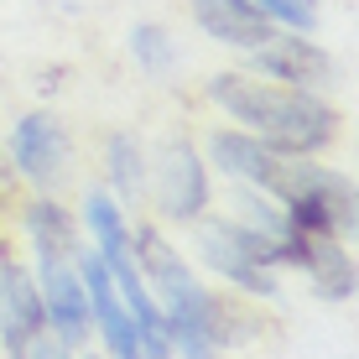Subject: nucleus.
Returning a JSON list of instances; mask_svg holds the SVG:
<instances>
[{"label":"nucleus","instance_id":"obj_1","mask_svg":"<svg viewBox=\"0 0 359 359\" xmlns=\"http://www.w3.org/2000/svg\"><path fill=\"white\" fill-rule=\"evenodd\" d=\"M130 240H135L141 281L162 307L167 344L177 359H224L234 344L255 333V318L240 307V297L208 287L188 266V255L177 250L162 219H130Z\"/></svg>","mask_w":359,"mask_h":359},{"label":"nucleus","instance_id":"obj_2","mask_svg":"<svg viewBox=\"0 0 359 359\" xmlns=\"http://www.w3.org/2000/svg\"><path fill=\"white\" fill-rule=\"evenodd\" d=\"M203 99L229 120V126L261 135L266 146L287 156H323L333 151L344 130V115L328 94L292 89V83H271L250 68H219L203 79Z\"/></svg>","mask_w":359,"mask_h":359},{"label":"nucleus","instance_id":"obj_3","mask_svg":"<svg viewBox=\"0 0 359 359\" xmlns=\"http://www.w3.org/2000/svg\"><path fill=\"white\" fill-rule=\"evenodd\" d=\"M271 198L287 208V219L302 234L354 245V234H359V193H354V177L344 167H328V162H318V156H287L281 182L271 188Z\"/></svg>","mask_w":359,"mask_h":359},{"label":"nucleus","instance_id":"obj_4","mask_svg":"<svg viewBox=\"0 0 359 359\" xmlns=\"http://www.w3.org/2000/svg\"><path fill=\"white\" fill-rule=\"evenodd\" d=\"M146 203L151 214L172 229H188L214 208V172H208L198 141L188 135H167L151 151V177H146Z\"/></svg>","mask_w":359,"mask_h":359},{"label":"nucleus","instance_id":"obj_5","mask_svg":"<svg viewBox=\"0 0 359 359\" xmlns=\"http://www.w3.org/2000/svg\"><path fill=\"white\" fill-rule=\"evenodd\" d=\"M6 167L32 193H63L73 182V135L57 109H27L6 130Z\"/></svg>","mask_w":359,"mask_h":359},{"label":"nucleus","instance_id":"obj_6","mask_svg":"<svg viewBox=\"0 0 359 359\" xmlns=\"http://www.w3.org/2000/svg\"><path fill=\"white\" fill-rule=\"evenodd\" d=\"M79 229H83V245L104 261L109 271V281H115V292L120 297H135V292H146V281H141V266H135V240H130V208L120 203L115 193L104 188V182H89L79 198Z\"/></svg>","mask_w":359,"mask_h":359},{"label":"nucleus","instance_id":"obj_7","mask_svg":"<svg viewBox=\"0 0 359 359\" xmlns=\"http://www.w3.org/2000/svg\"><path fill=\"white\" fill-rule=\"evenodd\" d=\"M245 68L261 73L271 83H292V89H313L323 94L339 83V63L323 42H313V32H292V27H276L261 47L245 53Z\"/></svg>","mask_w":359,"mask_h":359},{"label":"nucleus","instance_id":"obj_8","mask_svg":"<svg viewBox=\"0 0 359 359\" xmlns=\"http://www.w3.org/2000/svg\"><path fill=\"white\" fill-rule=\"evenodd\" d=\"M47 333L36 271L11 240H0V359H27Z\"/></svg>","mask_w":359,"mask_h":359},{"label":"nucleus","instance_id":"obj_9","mask_svg":"<svg viewBox=\"0 0 359 359\" xmlns=\"http://www.w3.org/2000/svg\"><path fill=\"white\" fill-rule=\"evenodd\" d=\"M198 151H203V162L219 182H245V188H266V193L281 182V167H287V151L266 146L261 135L229 126V120L208 130Z\"/></svg>","mask_w":359,"mask_h":359},{"label":"nucleus","instance_id":"obj_10","mask_svg":"<svg viewBox=\"0 0 359 359\" xmlns=\"http://www.w3.org/2000/svg\"><path fill=\"white\" fill-rule=\"evenodd\" d=\"M79 261V255H73ZM73 261H32L36 271V292H42V318L47 333L68 349H89L94 344V318H89V292L79 281Z\"/></svg>","mask_w":359,"mask_h":359},{"label":"nucleus","instance_id":"obj_11","mask_svg":"<svg viewBox=\"0 0 359 359\" xmlns=\"http://www.w3.org/2000/svg\"><path fill=\"white\" fill-rule=\"evenodd\" d=\"M16 229H21V245H27V261H73L83 250L79 214L57 193H32L16 214Z\"/></svg>","mask_w":359,"mask_h":359},{"label":"nucleus","instance_id":"obj_12","mask_svg":"<svg viewBox=\"0 0 359 359\" xmlns=\"http://www.w3.org/2000/svg\"><path fill=\"white\" fill-rule=\"evenodd\" d=\"M188 16H193L198 36H208L214 47H229L240 57L276 32L255 0H188Z\"/></svg>","mask_w":359,"mask_h":359},{"label":"nucleus","instance_id":"obj_13","mask_svg":"<svg viewBox=\"0 0 359 359\" xmlns=\"http://www.w3.org/2000/svg\"><path fill=\"white\" fill-rule=\"evenodd\" d=\"M146 177H151V146L135 130H109L104 135V188L126 208L146 203Z\"/></svg>","mask_w":359,"mask_h":359},{"label":"nucleus","instance_id":"obj_14","mask_svg":"<svg viewBox=\"0 0 359 359\" xmlns=\"http://www.w3.org/2000/svg\"><path fill=\"white\" fill-rule=\"evenodd\" d=\"M297 276H307L318 302H354V292H359V266H354V250L344 240H313V250H307Z\"/></svg>","mask_w":359,"mask_h":359},{"label":"nucleus","instance_id":"obj_15","mask_svg":"<svg viewBox=\"0 0 359 359\" xmlns=\"http://www.w3.org/2000/svg\"><path fill=\"white\" fill-rule=\"evenodd\" d=\"M214 208H224L229 219H240L245 229L266 234V240H287L297 229L287 219V208H281L266 188H245V182H224V203H214Z\"/></svg>","mask_w":359,"mask_h":359},{"label":"nucleus","instance_id":"obj_16","mask_svg":"<svg viewBox=\"0 0 359 359\" xmlns=\"http://www.w3.org/2000/svg\"><path fill=\"white\" fill-rule=\"evenodd\" d=\"M126 47H130V63L141 68L146 79H167V73L182 63L177 36H172L167 27H156V21H135L130 36H126Z\"/></svg>","mask_w":359,"mask_h":359},{"label":"nucleus","instance_id":"obj_17","mask_svg":"<svg viewBox=\"0 0 359 359\" xmlns=\"http://www.w3.org/2000/svg\"><path fill=\"white\" fill-rule=\"evenodd\" d=\"M271 16V27H292V32H318V0H255Z\"/></svg>","mask_w":359,"mask_h":359},{"label":"nucleus","instance_id":"obj_18","mask_svg":"<svg viewBox=\"0 0 359 359\" xmlns=\"http://www.w3.org/2000/svg\"><path fill=\"white\" fill-rule=\"evenodd\" d=\"M27 359H79V349H68V344H57L53 333H42V339L32 344V354Z\"/></svg>","mask_w":359,"mask_h":359},{"label":"nucleus","instance_id":"obj_19","mask_svg":"<svg viewBox=\"0 0 359 359\" xmlns=\"http://www.w3.org/2000/svg\"><path fill=\"white\" fill-rule=\"evenodd\" d=\"M79 359H104V354H99V349H79Z\"/></svg>","mask_w":359,"mask_h":359}]
</instances>
